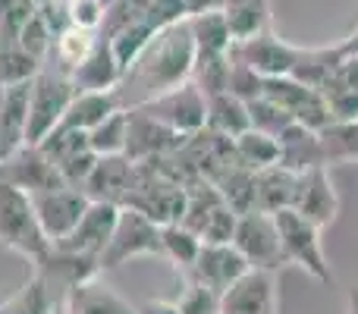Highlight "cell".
I'll list each match as a JSON object with an SVG mask.
<instances>
[{
  "label": "cell",
  "instance_id": "6da1fadb",
  "mask_svg": "<svg viewBox=\"0 0 358 314\" xmlns=\"http://www.w3.org/2000/svg\"><path fill=\"white\" fill-rule=\"evenodd\" d=\"M195 66V38H192L189 19L161 29L151 44L142 50L136 63L123 73L117 85V98L123 107H142L157 94L182 85L192 79Z\"/></svg>",
  "mask_w": 358,
  "mask_h": 314
},
{
  "label": "cell",
  "instance_id": "7a4b0ae2",
  "mask_svg": "<svg viewBox=\"0 0 358 314\" xmlns=\"http://www.w3.org/2000/svg\"><path fill=\"white\" fill-rule=\"evenodd\" d=\"M0 245L13 248L31 264L50 252V239L35 217L31 195L6 183H0Z\"/></svg>",
  "mask_w": 358,
  "mask_h": 314
},
{
  "label": "cell",
  "instance_id": "3957f363",
  "mask_svg": "<svg viewBox=\"0 0 358 314\" xmlns=\"http://www.w3.org/2000/svg\"><path fill=\"white\" fill-rule=\"evenodd\" d=\"M76 82L69 73L44 63L41 73L31 79V98H29V126H25V145H38L48 138L57 126L63 123L69 101L76 98Z\"/></svg>",
  "mask_w": 358,
  "mask_h": 314
},
{
  "label": "cell",
  "instance_id": "277c9868",
  "mask_svg": "<svg viewBox=\"0 0 358 314\" xmlns=\"http://www.w3.org/2000/svg\"><path fill=\"white\" fill-rule=\"evenodd\" d=\"M273 223H277L286 264H296L299 271H305L311 280H317L324 286L334 283V271H330V261L321 245V229L311 220H305L302 214H296L292 208L277 210Z\"/></svg>",
  "mask_w": 358,
  "mask_h": 314
},
{
  "label": "cell",
  "instance_id": "5b68a950",
  "mask_svg": "<svg viewBox=\"0 0 358 314\" xmlns=\"http://www.w3.org/2000/svg\"><path fill=\"white\" fill-rule=\"evenodd\" d=\"M123 208H136L155 223L167 227V223H179L185 208V185L161 173L155 164H136V176L126 192Z\"/></svg>",
  "mask_w": 358,
  "mask_h": 314
},
{
  "label": "cell",
  "instance_id": "8992f818",
  "mask_svg": "<svg viewBox=\"0 0 358 314\" xmlns=\"http://www.w3.org/2000/svg\"><path fill=\"white\" fill-rule=\"evenodd\" d=\"M161 223L145 217L136 208H120L117 227H113L110 242L101 252V273L113 271V267L129 264L132 258H145V255H161L164 258V242H161Z\"/></svg>",
  "mask_w": 358,
  "mask_h": 314
},
{
  "label": "cell",
  "instance_id": "52a82bcc",
  "mask_svg": "<svg viewBox=\"0 0 358 314\" xmlns=\"http://www.w3.org/2000/svg\"><path fill=\"white\" fill-rule=\"evenodd\" d=\"M264 94L271 101H277L286 113H289L296 123L308 126V129L321 132L334 123L330 117V107L324 101V94L317 88L305 85V82L292 79V76H267L264 79Z\"/></svg>",
  "mask_w": 358,
  "mask_h": 314
},
{
  "label": "cell",
  "instance_id": "ba28073f",
  "mask_svg": "<svg viewBox=\"0 0 358 314\" xmlns=\"http://www.w3.org/2000/svg\"><path fill=\"white\" fill-rule=\"evenodd\" d=\"M233 245L245 255V261L258 271H273L286 264L283 258V245H280V233L277 223H273V214H261V210H248V214H239V223H236V236Z\"/></svg>",
  "mask_w": 358,
  "mask_h": 314
},
{
  "label": "cell",
  "instance_id": "9c48e42d",
  "mask_svg": "<svg viewBox=\"0 0 358 314\" xmlns=\"http://www.w3.org/2000/svg\"><path fill=\"white\" fill-rule=\"evenodd\" d=\"M35 273L50 286V292L63 305V299L76 286L101 277V261H98V255H82V252H69V248H60V245H50V252L41 261H35Z\"/></svg>",
  "mask_w": 358,
  "mask_h": 314
},
{
  "label": "cell",
  "instance_id": "30bf717a",
  "mask_svg": "<svg viewBox=\"0 0 358 314\" xmlns=\"http://www.w3.org/2000/svg\"><path fill=\"white\" fill-rule=\"evenodd\" d=\"M88 201H92V198H88L79 185H57V189L35 192V195H31L35 217H38V223H41L44 236H48L50 242L63 239V236L79 223V217L85 214Z\"/></svg>",
  "mask_w": 358,
  "mask_h": 314
},
{
  "label": "cell",
  "instance_id": "8fae6325",
  "mask_svg": "<svg viewBox=\"0 0 358 314\" xmlns=\"http://www.w3.org/2000/svg\"><path fill=\"white\" fill-rule=\"evenodd\" d=\"M0 183L16 185V189L29 192V195L66 185L60 170H57V164L38 145H22L13 155L0 157Z\"/></svg>",
  "mask_w": 358,
  "mask_h": 314
},
{
  "label": "cell",
  "instance_id": "7c38bea8",
  "mask_svg": "<svg viewBox=\"0 0 358 314\" xmlns=\"http://www.w3.org/2000/svg\"><path fill=\"white\" fill-rule=\"evenodd\" d=\"M151 117H157L161 123H167L170 129L192 136V132L204 129V113H208V98L195 82H182V85L170 88V92L157 94L155 101L142 104Z\"/></svg>",
  "mask_w": 358,
  "mask_h": 314
},
{
  "label": "cell",
  "instance_id": "4fadbf2b",
  "mask_svg": "<svg viewBox=\"0 0 358 314\" xmlns=\"http://www.w3.org/2000/svg\"><path fill=\"white\" fill-rule=\"evenodd\" d=\"M296 214L311 220L317 229L330 227L340 214V195H336L334 183H330L327 166H311L296 176V192H292V204Z\"/></svg>",
  "mask_w": 358,
  "mask_h": 314
},
{
  "label": "cell",
  "instance_id": "5bb4252c",
  "mask_svg": "<svg viewBox=\"0 0 358 314\" xmlns=\"http://www.w3.org/2000/svg\"><path fill=\"white\" fill-rule=\"evenodd\" d=\"M129 110V138H126V155L136 164L142 160H155L164 155H173L182 148L185 136L176 129H170L167 123H161L157 117H151L145 107H126Z\"/></svg>",
  "mask_w": 358,
  "mask_h": 314
},
{
  "label": "cell",
  "instance_id": "9a60e30c",
  "mask_svg": "<svg viewBox=\"0 0 358 314\" xmlns=\"http://www.w3.org/2000/svg\"><path fill=\"white\" fill-rule=\"evenodd\" d=\"M299 54H302L299 44L283 41V38L273 35L271 29L255 35V38H248V41H236L233 48H229V57H233V60L248 63V66H252L255 73H261L264 79L267 76H289L292 66H296V60H299Z\"/></svg>",
  "mask_w": 358,
  "mask_h": 314
},
{
  "label": "cell",
  "instance_id": "2e32d148",
  "mask_svg": "<svg viewBox=\"0 0 358 314\" xmlns=\"http://www.w3.org/2000/svg\"><path fill=\"white\" fill-rule=\"evenodd\" d=\"M245 271H252V264L245 261V255L233 245V242H223V245H210V242H201V252H198L195 264L189 271H182L185 277L198 280V283L210 286L214 292H227L236 280Z\"/></svg>",
  "mask_w": 358,
  "mask_h": 314
},
{
  "label": "cell",
  "instance_id": "e0dca14e",
  "mask_svg": "<svg viewBox=\"0 0 358 314\" xmlns=\"http://www.w3.org/2000/svg\"><path fill=\"white\" fill-rule=\"evenodd\" d=\"M220 314H277V273L245 271L220 296Z\"/></svg>",
  "mask_w": 358,
  "mask_h": 314
},
{
  "label": "cell",
  "instance_id": "ac0fdd59",
  "mask_svg": "<svg viewBox=\"0 0 358 314\" xmlns=\"http://www.w3.org/2000/svg\"><path fill=\"white\" fill-rule=\"evenodd\" d=\"M117 217H120V204L110 201H88L85 214L79 217L73 229H69L63 239L50 242V245H60L69 248V252H82V255H98L104 252V245L110 242L113 227H117Z\"/></svg>",
  "mask_w": 358,
  "mask_h": 314
},
{
  "label": "cell",
  "instance_id": "d6986e66",
  "mask_svg": "<svg viewBox=\"0 0 358 314\" xmlns=\"http://www.w3.org/2000/svg\"><path fill=\"white\" fill-rule=\"evenodd\" d=\"M132 176H136V160L129 155H104V157H98L94 170L88 173L82 192H85L92 201H110V204L123 208L126 192H129V185H132Z\"/></svg>",
  "mask_w": 358,
  "mask_h": 314
},
{
  "label": "cell",
  "instance_id": "ffe728a7",
  "mask_svg": "<svg viewBox=\"0 0 358 314\" xmlns=\"http://www.w3.org/2000/svg\"><path fill=\"white\" fill-rule=\"evenodd\" d=\"M69 76H73L79 92H110V88H117L120 79H123V66H120L117 57H113L110 41L98 35L92 54H88Z\"/></svg>",
  "mask_w": 358,
  "mask_h": 314
},
{
  "label": "cell",
  "instance_id": "44dd1931",
  "mask_svg": "<svg viewBox=\"0 0 358 314\" xmlns=\"http://www.w3.org/2000/svg\"><path fill=\"white\" fill-rule=\"evenodd\" d=\"M29 98H31V79L6 85L3 107H0V157L13 155L25 145V126H29Z\"/></svg>",
  "mask_w": 358,
  "mask_h": 314
},
{
  "label": "cell",
  "instance_id": "7402d4cb",
  "mask_svg": "<svg viewBox=\"0 0 358 314\" xmlns=\"http://www.w3.org/2000/svg\"><path fill=\"white\" fill-rule=\"evenodd\" d=\"M280 142V166L292 173H302V170H311V166H324V157H321V136L308 126L296 123L292 120L283 132L277 136Z\"/></svg>",
  "mask_w": 358,
  "mask_h": 314
},
{
  "label": "cell",
  "instance_id": "603a6c76",
  "mask_svg": "<svg viewBox=\"0 0 358 314\" xmlns=\"http://www.w3.org/2000/svg\"><path fill=\"white\" fill-rule=\"evenodd\" d=\"M296 176L299 173L286 170V166H280V164H271L255 173V210H261V214H277V210L289 208L292 192H296Z\"/></svg>",
  "mask_w": 358,
  "mask_h": 314
},
{
  "label": "cell",
  "instance_id": "cb8c5ba5",
  "mask_svg": "<svg viewBox=\"0 0 358 314\" xmlns=\"http://www.w3.org/2000/svg\"><path fill=\"white\" fill-rule=\"evenodd\" d=\"M60 314H136V308L123 302L110 286H104L98 277L76 286L60 305Z\"/></svg>",
  "mask_w": 358,
  "mask_h": 314
},
{
  "label": "cell",
  "instance_id": "d4e9b609",
  "mask_svg": "<svg viewBox=\"0 0 358 314\" xmlns=\"http://www.w3.org/2000/svg\"><path fill=\"white\" fill-rule=\"evenodd\" d=\"M220 13H223V19H227L233 44L261 35V31H267L273 22L271 0H227Z\"/></svg>",
  "mask_w": 358,
  "mask_h": 314
},
{
  "label": "cell",
  "instance_id": "484cf974",
  "mask_svg": "<svg viewBox=\"0 0 358 314\" xmlns=\"http://www.w3.org/2000/svg\"><path fill=\"white\" fill-rule=\"evenodd\" d=\"M123 104H120V98H117V88H110V92H76V98L69 101L66 113H63L60 126L88 132L92 126H98L101 120L110 117Z\"/></svg>",
  "mask_w": 358,
  "mask_h": 314
},
{
  "label": "cell",
  "instance_id": "4316f807",
  "mask_svg": "<svg viewBox=\"0 0 358 314\" xmlns=\"http://www.w3.org/2000/svg\"><path fill=\"white\" fill-rule=\"evenodd\" d=\"M204 126L217 136H227V138H236L248 129V107L242 98L229 92H220V94H210L208 98V113H204Z\"/></svg>",
  "mask_w": 358,
  "mask_h": 314
},
{
  "label": "cell",
  "instance_id": "83f0119b",
  "mask_svg": "<svg viewBox=\"0 0 358 314\" xmlns=\"http://www.w3.org/2000/svg\"><path fill=\"white\" fill-rule=\"evenodd\" d=\"M94 41H98V31L92 29H79V25H66L63 31H57L54 38V48H50L48 60L50 66L63 69V73H73L88 54H92Z\"/></svg>",
  "mask_w": 358,
  "mask_h": 314
},
{
  "label": "cell",
  "instance_id": "f1b7e54d",
  "mask_svg": "<svg viewBox=\"0 0 358 314\" xmlns=\"http://www.w3.org/2000/svg\"><path fill=\"white\" fill-rule=\"evenodd\" d=\"M0 314H60V299L31 271V277L6 302H0Z\"/></svg>",
  "mask_w": 358,
  "mask_h": 314
},
{
  "label": "cell",
  "instance_id": "f546056e",
  "mask_svg": "<svg viewBox=\"0 0 358 314\" xmlns=\"http://www.w3.org/2000/svg\"><path fill=\"white\" fill-rule=\"evenodd\" d=\"M189 29L195 38V57H223L233 48V35L227 29L223 13H198L189 16Z\"/></svg>",
  "mask_w": 358,
  "mask_h": 314
},
{
  "label": "cell",
  "instance_id": "4dcf8cb0",
  "mask_svg": "<svg viewBox=\"0 0 358 314\" xmlns=\"http://www.w3.org/2000/svg\"><path fill=\"white\" fill-rule=\"evenodd\" d=\"M255 173L258 170H252V166H245L242 160H236V164H229L217 179H210V183L220 189L223 201H227L236 214L255 210Z\"/></svg>",
  "mask_w": 358,
  "mask_h": 314
},
{
  "label": "cell",
  "instance_id": "1f68e13d",
  "mask_svg": "<svg viewBox=\"0 0 358 314\" xmlns=\"http://www.w3.org/2000/svg\"><path fill=\"white\" fill-rule=\"evenodd\" d=\"M340 60H343L340 44H334V48H302V54H299V60H296V66H292L289 76L321 92L324 82L336 73Z\"/></svg>",
  "mask_w": 358,
  "mask_h": 314
},
{
  "label": "cell",
  "instance_id": "d6a6232c",
  "mask_svg": "<svg viewBox=\"0 0 358 314\" xmlns=\"http://www.w3.org/2000/svg\"><path fill=\"white\" fill-rule=\"evenodd\" d=\"M126 138H129V110L120 107L110 117H104L98 126L88 129V145L98 157L104 155H126Z\"/></svg>",
  "mask_w": 358,
  "mask_h": 314
},
{
  "label": "cell",
  "instance_id": "836d02e7",
  "mask_svg": "<svg viewBox=\"0 0 358 314\" xmlns=\"http://www.w3.org/2000/svg\"><path fill=\"white\" fill-rule=\"evenodd\" d=\"M317 136H321L324 166L358 160V120H352V123H330Z\"/></svg>",
  "mask_w": 358,
  "mask_h": 314
},
{
  "label": "cell",
  "instance_id": "e575fe53",
  "mask_svg": "<svg viewBox=\"0 0 358 314\" xmlns=\"http://www.w3.org/2000/svg\"><path fill=\"white\" fill-rule=\"evenodd\" d=\"M155 35H157V29L142 16V19H136V22H129L126 29H120L113 38H107V41H110V48H113L117 63L123 66V73L138 60V57H142V50L148 48Z\"/></svg>",
  "mask_w": 358,
  "mask_h": 314
},
{
  "label": "cell",
  "instance_id": "d590c367",
  "mask_svg": "<svg viewBox=\"0 0 358 314\" xmlns=\"http://www.w3.org/2000/svg\"><path fill=\"white\" fill-rule=\"evenodd\" d=\"M233 148H236V157H239L245 166H252V170H264V166H271L280 160L277 138L267 136V132L252 129V126H248L242 136L233 138Z\"/></svg>",
  "mask_w": 358,
  "mask_h": 314
},
{
  "label": "cell",
  "instance_id": "8d00e7d4",
  "mask_svg": "<svg viewBox=\"0 0 358 314\" xmlns=\"http://www.w3.org/2000/svg\"><path fill=\"white\" fill-rule=\"evenodd\" d=\"M161 242H164V258L173 261L176 271H189L195 264L198 252H201V236L192 233L182 223H167L161 229Z\"/></svg>",
  "mask_w": 358,
  "mask_h": 314
},
{
  "label": "cell",
  "instance_id": "74e56055",
  "mask_svg": "<svg viewBox=\"0 0 358 314\" xmlns=\"http://www.w3.org/2000/svg\"><path fill=\"white\" fill-rule=\"evenodd\" d=\"M44 63L38 57H31L25 48H19V41L0 44V82L3 85H16V82H29L41 73Z\"/></svg>",
  "mask_w": 358,
  "mask_h": 314
},
{
  "label": "cell",
  "instance_id": "f35d334b",
  "mask_svg": "<svg viewBox=\"0 0 358 314\" xmlns=\"http://www.w3.org/2000/svg\"><path fill=\"white\" fill-rule=\"evenodd\" d=\"M245 107H248V123H252V129L267 132V136H273V138L292 123L289 113H286L277 101L267 98V94H258V98L245 101Z\"/></svg>",
  "mask_w": 358,
  "mask_h": 314
},
{
  "label": "cell",
  "instance_id": "ab89813d",
  "mask_svg": "<svg viewBox=\"0 0 358 314\" xmlns=\"http://www.w3.org/2000/svg\"><path fill=\"white\" fill-rule=\"evenodd\" d=\"M192 82H195V85L204 92V98L227 92L229 54H223V57H195V66H192Z\"/></svg>",
  "mask_w": 358,
  "mask_h": 314
},
{
  "label": "cell",
  "instance_id": "60d3db41",
  "mask_svg": "<svg viewBox=\"0 0 358 314\" xmlns=\"http://www.w3.org/2000/svg\"><path fill=\"white\" fill-rule=\"evenodd\" d=\"M321 94L330 107L334 123H352V120H358V88L343 85L336 76H330L321 85Z\"/></svg>",
  "mask_w": 358,
  "mask_h": 314
},
{
  "label": "cell",
  "instance_id": "b9f144b4",
  "mask_svg": "<svg viewBox=\"0 0 358 314\" xmlns=\"http://www.w3.org/2000/svg\"><path fill=\"white\" fill-rule=\"evenodd\" d=\"M176 305H179V314H220V292L185 277L182 292L176 296Z\"/></svg>",
  "mask_w": 358,
  "mask_h": 314
},
{
  "label": "cell",
  "instance_id": "7bdbcfd3",
  "mask_svg": "<svg viewBox=\"0 0 358 314\" xmlns=\"http://www.w3.org/2000/svg\"><path fill=\"white\" fill-rule=\"evenodd\" d=\"M19 48H25L31 57H38V60H48L50 48H54V31L48 29V22H44L41 13H31L29 22L19 29Z\"/></svg>",
  "mask_w": 358,
  "mask_h": 314
},
{
  "label": "cell",
  "instance_id": "ee69618b",
  "mask_svg": "<svg viewBox=\"0 0 358 314\" xmlns=\"http://www.w3.org/2000/svg\"><path fill=\"white\" fill-rule=\"evenodd\" d=\"M227 92L236 94V98H242V101H252V98H258V94H264V76L255 73L248 63L233 60V57H229V82H227Z\"/></svg>",
  "mask_w": 358,
  "mask_h": 314
},
{
  "label": "cell",
  "instance_id": "f6af8a7d",
  "mask_svg": "<svg viewBox=\"0 0 358 314\" xmlns=\"http://www.w3.org/2000/svg\"><path fill=\"white\" fill-rule=\"evenodd\" d=\"M236 223H239V214H236L233 208H229L227 201L220 204V208L214 210V214L204 220L201 227V242H210V245H223V242H233L236 236Z\"/></svg>",
  "mask_w": 358,
  "mask_h": 314
},
{
  "label": "cell",
  "instance_id": "bcb514c9",
  "mask_svg": "<svg viewBox=\"0 0 358 314\" xmlns=\"http://www.w3.org/2000/svg\"><path fill=\"white\" fill-rule=\"evenodd\" d=\"M66 3V16L69 25H79V29H92L98 31L101 22H104L107 6L101 0H63Z\"/></svg>",
  "mask_w": 358,
  "mask_h": 314
},
{
  "label": "cell",
  "instance_id": "7dc6e473",
  "mask_svg": "<svg viewBox=\"0 0 358 314\" xmlns=\"http://www.w3.org/2000/svg\"><path fill=\"white\" fill-rule=\"evenodd\" d=\"M334 76L343 82V85L358 88V50H349V54H343V60H340V66H336Z\"/></svg>",
  "mask_w": 358,
  "mask_h": 314
},
{
  "label": "cell",
  "instance_id": "c3c4849f",
  "mask_svg": "<svg viewBox=\"0 0 358 314\" xmlns=\"http://www.w3.org/2000/svg\"><path fill=\"white\" fill-rule=\"evenodd\" d=\"M136 314H179L176 302H167V299H148L136 308Z\"/></svg>",
  "mask_w": 358,
  "mask_h": 314
},
{
  "label": "cell",
  "instance_id": "681fc988",
  "mask_svg": "<svg viewBox=\"0 0 358 314\" xmlns=\"http://www.w3.org/2000/svg\"><path fill=\"white\" fill-rule=\"evenodd\" d=\"M223 3H227V0H185V10H189V16H198V13L223 10Z\"/></svg>",
  "mask_w": 358,
  "mask_h": 314
},
{
  "label": "cell",
  "instance_id": "f907efd6",
  "mask_svg": "<svg viewBox=\"0 0 358 314\" xmlns=\"http://www.w3.org/2000/svg\"><path fill=\"white\" fill-rule=\"evenodd\" d=\"M346 314H358V286L349 290V296H346Z\"/></svg>",
  "mask_w": 358,
  "mask_h": 314
},
{
  "label": "cell",
  "instance_id": "816d5d0a",
  "mask_svg": "<svg viewBox=\"0 0 358 314\" xmlns=\"http://www.w3.org/2000/svg\"><path fill=\"white\" fill-rule=\"evenodd\" d=\"M340 48H343V54H349V50H358V29L346 38V41H340Z\"/></svg>",
  "mask_w": 358,
  "mask_h": 314
},
{
  "label": "cell",
  "instance_id": "f5cc1de1",
  "mask_svg": "<svg viewBox=\"0 0 358 314\" xmlns=\"http://www.w3.org/2000/svg\"><path fill=\"white\" fill-rule=\"evenodd\" d=\"M3 92H6V85L0 82V107H3Z\"/></svg>",
  "mask_w": 358,
  "mask_h": 314
},
{
  "label": "cell",
  "instance_id": "db71d44e",
  "mask_svg": "<svg viewBox=\"0 0 358 314\" xmlns=\"http://www.w3.org/2000/svg\"><path fill=\"white\" fill-rule=\"evenodd\" d=\"M35 6H44V3H54V0H31Z\"/></svg>",
  "mask_w": 358,
  "mask_h": 314
},
{
  "label": "cell",
  "instance_id": "11a10c76",
  "mask_svg": "<svg viewBox=\"0 0 358 314\" xmlns=\"http://www.w3.org/2000/svg\"><path fill=\"white\" fill-rule=\"evenodd\" d=\"M101 3H104V6H110V3H113V0H101Z\"/></svg>",
  "mask_w": 358,
  "mask_h": 314
}]
</instances>
